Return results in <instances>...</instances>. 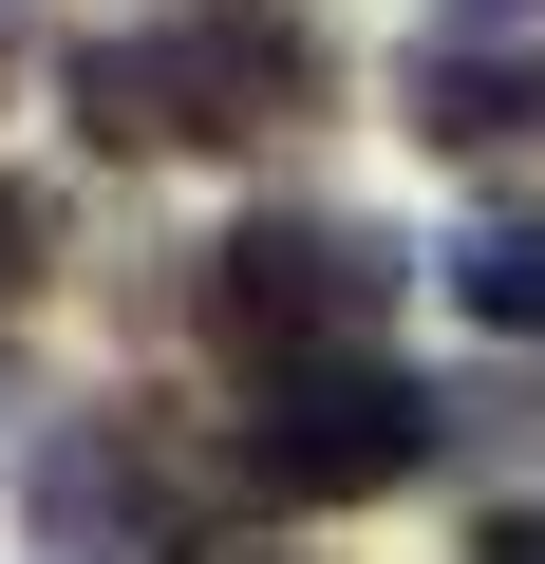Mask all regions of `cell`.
<instances>
[{"instance_id": "obj_8", "label": "cell", "mask_w": 545, "mask_h": 564, "mask_svg": "<svg viewBox=\"0 0 545 564\" xmlns=\"http://www.w3.org/2000/svg\"><path fill=\"white\" fill-rule=\"evenodd\" d=\"M470 564H545V508H508V527H489V545H470Z\"/></svg>"}, {"instance_id": "obj_1", "label": "cell", "mask_w": 545, "mask_h": 564, "mask_svg": "<svg viewBox=\"0 0 545 564\" xmlns=\"http://www.w3.org/2000/svg\"><path fill=\"white\" fill-rule=\"evenodd\" d=\"M320 76H339L320 20L207 0V20H170V39H95V57H76V132H95V151H244V132H302Z\"/></svg>"}, {"instance_id": "obj_5", "label": "cell", "mask_w": 545, "mask_h": 564, "mask_svg": "<svg viewBox=\"0 0 545 564\" xmlns=\"http://www.w3.org/2000/svg\"><path fill=\"white\" fill-rule=\"evenodd\" d=\"M414 151H526L545 132V39H414Z\"/></svg>"}, {"instance_id": "obj_3", "label": "cell", "mask_w": 545, "mask_h": 564, "mask_svg": "<svg viewBox=\"0 0 545 564\" xmlns=\"http://www.w3.org/2000/svg\"><path fill=\"white\" fill-rule=\"evenodd\" d=\"M395 302V245L358 226V207H263V226H226L207 245V321L283 377V358H358V321Z\"/></svg>"}, {"instance_id": "obj_9", "label": "cell", "mask_w": 545, "mask_h": 564, "mask_svg": "<svg viewBox=\"0 0 545 564\" xmlns=\"http://www.w3.org/2000/svg\"><path fill=\"white\" fill-rule=\"evenodd\" d=\"M470 20H526V0H470Z\"/></svg>"}, {"instance_id": "obj_6", "label": "cell", "mask_w": 545, "mask_h": 564, "mask_svg": "<svg viewBox=\"0 0 545 564\" xmlns=\"http://www.w3.org/2000/svg\"><path fill=\"white\" fill-rule=\"evenodd\" d=\"M451 302H470L489 339H545V207H489V226L451 245Z\"/></svg>"}, {"instance_id": "obj_7", "label": "cell", "mask_w": 545, "mask_h": 564, "mask_svg": "<svg viewBox=\"0 0 545 564\" xmlns=\"http://www.w3.org/2000/svg\"><path fill=\"white\" fill-rule=\"evenodd\" d=\"M39 245H57V207H39V188H0V302L39 282Z\"/></svg>"}, {"instance_id": "obj_4", "label": "cell", "mask_w": 545, "mask_h": 564, "mask_svg": "<svg viewBox=\"0 0 545 564\" xmlns=\"http://www.w3.org/2000/svg\"><path fill=\"white\" fill-rule=\"evenodd\" d=\"M39 527H57L76 564H207V545H188V489H170L132 433H76V452L39 470Z\"/></svg>"}, {"instance_id": "obj_2", "label": "cell", "mask_w": 545, "mask_h": 564, "mask_svg": "<svg viewBox=\"0 0 545 564\" xmlns=\"http://www.w3.org/2000/svg\"><path fill=\"white\" fill-rule=\"evenodd\" d=\"M433 433H451V395H414L377 358H283L263 414H244V470L283 489V508H377V489L433 470Z\"/></svg>"}]
</instances>
